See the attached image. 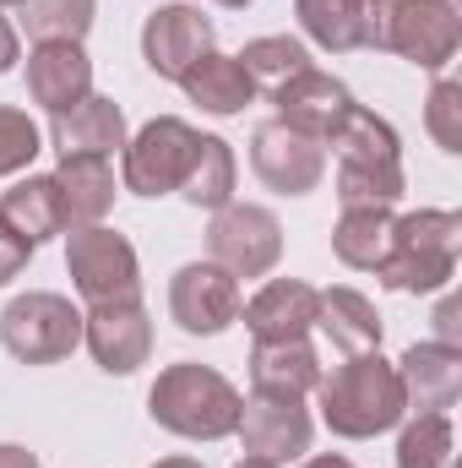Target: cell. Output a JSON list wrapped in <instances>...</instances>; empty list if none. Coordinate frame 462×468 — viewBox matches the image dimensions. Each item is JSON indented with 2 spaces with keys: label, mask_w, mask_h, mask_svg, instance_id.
Returning <instances> with one entry per match:
<instances>
[{
  "label": "cell",
  "mask_w": 462,
  "mask_h": 468,
  "mask_svg": "<svg viewBox=\"0 0 462 468\" xmlns=\"http://www.w3.org/2000/svg\"><path fill=\"white\" fill-rule=\"evenodd\" d=\"M321 392V425L343 441H370L403 425L408 414V392L392 359H381V349L348 354L343 365H332V376L316 381Z\"/></svg>",
  "instance_id": "cell-1"
},
{
  "label": "cell",
  "mask_w": 462,
  "mask_h": 468,
  "mask_svg": "<svg viewBox=\"0 0 462 468\" xmlns=\"http://www.w3.org/2000/svg\"><path fill=\"white\" fill-rule=\"evenodd\" d=\"M327 147L338 153V202L343 207H397L403 202L408 175H403V136L392 120L353 104L338 120V131L327 136Z\"/></svg>",
  "instance_id": "cell-2"
},
{
  "label": "cell",
  "mask_w": 462,
  "mask_h": 468,
  "mask_svg": "<svg viewBox=\"0 0 462 468\" xmlns=\"http://www.w3.org/2000/svg\"><path fill=\"white\" fill-rule=\"evenodd\" d=\"M457 44L462 16L452 0H359V49H386L441 77Z\"/></svg>",
  "instance_id": "cell-3"
},
{
  "label": "cell",
  "mask_w": 462,
  "mask_h": 468,
  "mask_svg": "<svg viewBox=\"0 0 462 468\" xmlns=\"http://www.w3.org/2000/svg\"><path fill=\"white\" fill-rule=\"evenodd\" d=\"M239 387H234L224 370L213 365H196V359H180V365H163L152 392H147V414L152 425H163L169 436L180 441H224L239 425Z\"/></svg>",
  "instance_id": "cell-4"
},
{
  "label": "cell",
  "mask_w": 462,
  "mask_h": 468,
  "mask_svg": "<svg viewBox=\"0 0 462 468\" xmlns=\"http://www.w3.org/2000/svg\"><path fill=\"white\" fill-rule=\"evenodd\" d=\"M457 250H462V213L419 207V213L397 218L392 256L375 267V278L392 294H441L457 278Z\"/></svg>",
  "instance_id": "cell-5"
},
{
  "label": "cell",
  "mask_w": 462,
  "mask_h": 468,
  "mask_svg": "<svg viewBox=\"0 0 462 468\" xmlns=\"http://www.w3.org/2000/svg\"><path fill=\"white\" fill-rule=\"evenodd\" d=\"M0 344L22 365H60L82 349V311L66 294L27 289L0 311Z\"/></svg>",
  "instance_id": "cell-6"
},
{
  "label": "cell",
  "mask_w": 462,
  "mask_h": 468,
  "mask_svg": "<svg viewBox=\"0 0 462 468\" xmlns=\"http://www.w3.org/2000/svg\"><path fill=\"white\" fill-rule=\"evenodd\" d=\"M66 272L82 294V305H136L142 300V261L125 234L104 229H66Z\"/></svg>",
  "instance_id": "cell-7"
},
{
  "label": "cell",
  "mask_w": 462,
  "mask_h": 468,
  "mask_svg": "<svg viewBox=\"0 0 462 468\" xmlns=\"http://www.w3.org/2000/svg\"><path fill=\"white\" fill-rule=\"evenodd\" d=\"M202 147V131L180 115L147 120L136 136H125V158H120V186L131 197H174L191 158Z\"/></svg>",
  "instance_id": "cell-8"
},
{
  "label": "cell",
  "mask_w": 462,
  "mask_h": 468,
  "mask_svg": "<svg viewBox=\"0 0 462 468\" xmlns=\"http://www.w3.org/2000/svg\"><path fill=\"white\" fill-rule=\"evenodd\" d=\"M207 261L229 278H267L283 261V224L261 202H224L207 224Z\"/></svg>",
  "instance_id": "cell-9"
},
{
  "label": "cell",
  "mask_w": 462,
  "mask_h": 468,
  "mask_svg": "<svg viewBox=\"0 0 462 468\" xmlns=\"http://www.w3.org/2000/svg\"><path fill=\"white\" fill-rule=\"evenodd\" d=\"M250 169L278 197H310L327 180V147L316 136L289 131L283 120L272 115L250 131Z\"/></svg>",
  "instance_id": "cell-10"
},
{
  "label": "cell",
  "mask_w": 462,
  "mask_h": 468,
  "mask_svg": "<svg viewBox=\"0 0 462 468\" xmlns=\"http://www.w3.org/2000/svg\"><path fill=\"white\" fill-rule=\"evenodd\" d=\"M245 458H267V463H299L310 452L316 420L305 409V398H272V392H250L239 403V425H234Z\"/></svg>",
  "instance_id": "cell-11"
},
{
  "label": "cell",
  "mask_w": 462,
  "mask_h": 468,
  "mask_svg": "<svg viewBox=\"0 0 462 468\" xmlns=\"http://www.w3.org/2000/svg\"><path fill=\"white\" fill-rule=\"evenodd\" d=\"M239 278H229L218 261H185L169 278V316L191 338H218L239 322Z\"/></svg>",
  "instance_id": "cell-12"
},
{
  "label": "cell",
  "mask_w": 462,
  "mask_h": 468,
  "mask_svg": "<svg viewBox=\"0 0 462 468\" xmlns=\"http://www.w3.org/2000/svg\"><path fill=\"white\" fill-rule=\"evenodd\" d=\"M202 55H213V22H207L196 5L174 0V5H158V11L142 22V60H147L152 77L180 82Z\"/></svg>",
  "instance_id": "cell-13"
},
{
  "label": "cell",
  "mask_w": 462,
  "mask_h": 468,
  "mask_svg": "<svg viewBox=\"0 0 462 468\" xmlns=\"http://www.w3.org/2000/svg\"><path fill=\"white\" fill-rule=\"evenodd\" d=\"M272 110H278V120H283L289 131L316 136V142L327 147V136L338 131V120L353 110V93H348V82H338L332 71L305 66V71H294L289 82L272 88Z\"/></svg>",
  "instance_id": "cell-14"
},
{
  "label": "cell",
  "mask_w": 462,
  "mask_h": 468,
  "mask_svg": "<svg viewBox=\"0 0 462 468\" xmlns=\"http://www.w3.org/2000/svg\"><path fill=\"white\" fill-rule=\"evenodd\" d=\"M82 344L99 359V370L110 376H131L152 359V316L147 305H93L82 311Z\"/></svg>",
  "instance_id": "cell-15"
},
{
  "label": "cell",
  "mask_w": 462,
  "mask_h": 468,
  "mask_svg": "<svg viewBox=\"0 0 462 468\" xmlns=\"http://www.w3.org/2000/svg\"><path fill=\"white\" fill-rule=\"evenodd\" d=\"M88 93H93V60H88L82 44L49 38V44H33L27 49V99L44 115H66Z\"/></svg>",
  "instance_id": "cell-16"
},
{
  "label": "cell",
  "mask_w": 462,
  "mask_h": 468,
  "mask_svg": "<svg viewBox=\"0 0 462 468\" xmlns=\"http://www.w3.org/2000/svg\"><path fill=\"white\" fill-rule=\"evenodd\" d=\"M316 311H321V289L299 278H272L239 305V322L250 327L256 344H283V338H310Z\"/></svg>",
  "instance_id": "cell-17"
},
{
  "label": "cell",
  "mask_w": 462,
  "mask_h": 468,
  "mask_svg": "<svg viewBox=\"0 0 462 468\" xmlns=\"http://www.w3.org/2000/svg\"><path fill=\"white\" fill-rule=\"evenodd\" d=\"M403 392H408V414H452L462 398V349L452 344H414L397 359Z\"/></svg>",
  "instance_id": "cell-18"
},
{
  "label": "cell",
  "mask_w": 462,
  "mask_h": 468,
  "mask_svg": "<svg viewBox=\"0 0 462 468\" xmlns=\"http://www.w3.org/2000/svg\"><path fill=\"white\" fill-rule=\"evenodd\" d=\"M55 186H60L66 229H93V224H104L110 207H115V197H120L115 164L99 158V153H71V158H60Z\"/></svg>",
  "instance_id": "cell-19"
},
{
  "label": "cell",
  "mask_w": 462,
  "mask_h": 468,
  "mask_svg": "<svg viewBox=\"0 0 462 468\" xmlns=\"http://www.w3.org/2000/svg\"><path fill=\"white\" fill-rule=\"evenodd\" d=\"M49 147L60 158L71 153H99V158H115L125 147V110L104 93H88L77 110L66 115H49Z\"/></svg>",
  "instance_id": "cell-20"
},
{
  "label": "cell",
  "mask_w": 462,
  "mask_h": 468,
  "mask_svg": "<svg viewBox=\"0 0 462 468\" xmlns=\"http://www.w3.org/2000/svg\"><path fill=\"white\" fill-rule=\"evenodd\" d=\"M321 354L310 349V338H283V344H256L250 349V392H272V398H305L321 381Z\"/></svg>",
  "instance_id": "cell-21"
},
{
  "label": "cell",
  "mask_w": 462,
  "mask_h": 468,
  "mask_svg": "<svg viewBox=\"0 0 462 468\" xmlns=\"http://www.w3.org/2000/svg\"><path fill=\"white\" fill-rule=\"evenodd\" d=\"M180 88H185V99L191 104H202L207 115L229 120V115H245V104H256V82H250V71L234 60V55H202L185 77H180Z\"/></svg>",
  "instance_id": "cell-22"
},
{
  "label": "cell",
  "mask_w": 462,
  "mask_h": 468,
  "mask_svg": "<svg viewBox=\"0 0 462 468\" xmlns=\"http://www.w3.org/2000/svg\"><path fill=\"white\" fill-rule=\"evenodd\" d=\"M0 218L22 234L33 250L55 234H66V207H60V186L55 175H22L5 197H0Z\"/></svg>",
  "instance_id": "cell-23"
},
{
  "label": "cell",
  "mask_w": 462,
  "mask_h": 468,
  "mask_svg": "<svg viewBox=\"0 0 462 468\" xmlns=\"http://www.w3.org/2000/svg\"><path fill=\"white\" fill-rule=\"evenodd\" d=\"M316 327L332 338V349L343 354H370L381 349V316H375V300L359 294V289H321V311H316Z\"/></svg>",
  "instance_id": "cell-24"
},
{
  "label": "cell",
  "mask_w": 462,
  "mask_h": 468,
  "mask_svg": "<svg viewBox=\"0 0 462 468\" xmlns=\"http://www.w3.org/2000/svg\"><path fill=\"white\" fill-rule=\"evenodd\" d=\"M392 234H397L392 207H343V218L332 224V250L353 272H375L392 256Z\"/></svg>",
  "instance_id": "cell-25"
},
{
  "label": "cell",
  "mask_w": 462,
  "mask_h": 468,
  "mask_svg": "<svg viewBox=\"0 0 462 468\" xmlns=\"http://www.w3.org/2000/svg\"><path fill=\"white\" fill-rule=\"evenodd\" d=\"M234 180H239V158L224 136H202L185 180H180V197L202 213H218L224 202H234Z\"/></svg>",
  "instance_id": "cell-26"
},
{
  "label": "cell",
  "mask_w": 462,
  "mask_h": 468,
  "mask_svg": "<svg viewBox=\"0 0 462 468\" xmlns=\"http://www.w3.org/2000/svg\"><path fill=\"white\" fill-rule=\"evenodd\" d=\"M294 16L305 38L321 44L327 55L359 49V0H294Z\"/></svg>",
  "instance_id": "cell-27"
},
{
  "label": "cell",
  "mask_w": 462,
  "mask_h": 468,
  "mask_svg": "<svg viewBox=\"0 0 462 468\" xmlns=\"http://www.w3.org/2000/svg\"><path fill=\"white\" fill-rule=\"evenodd\" d=\"M245 71H250V82L256 88H278V82H289L294 71H305L310 66V49L299 44V38H289V33H267V38H250L239 55H234Z\"/></svg>",
  "instance_id": "cell-28"
},
{
  "label": "cell",
  "mask_w": 462,
  "mask_h": 468,
  "mask_svg": "<svg viewBox=\"0 0 462 468\" xmlns=\"http://www.w3.org/2000/svg\"><path fill=\"white\" fill-rule=\"evenodd\" d=\"M452 463V414H403L397 468H446Z\"/></svg>",
  "instance_id": "cell-29"
},
{
  "label": "cell",
  "mask_w": 462,
  "mask_h": 468,
  "mask_svg": "<svg viewBox=\"0 0 462 468\" xmlns=\"http://www.w3.org/2000/svg\"><path fill=\"white\" fill-rule=\"evenodd\" d=\"M16 11H22V27L33 44H49V38L82 44L93 27V0H22Z\"/></svg>",
  "instance_id": "cell-30"
},
{
  "label": "cell",
  "mask_w": 462,
  "mask_h": 468,
  "mask_svg": "<svg viewBox=\"0 0 462 468\" xmlns=\"http://www.w3.org/2000/svg\"><path fill=\"white\" fill-rule=\"evenodd\" d=\"M44 153V131L27 120V110H11V104H0V180H11V175H22L33 158Z\"/></svg>",
  "instance_id": "cell-31"
},
{
  "label": "cell",
  "mask_w": 462,
  "mask_h": 468,
  "mask_svg": "<svg viewBox=\"0 0 462 468\" xmlns=\"http://www.w3.org/2000/svg\"><path fill=\"white\" fill-rule=\"evenodd\" d=\"M425 125H430L436 147L457 158L462 153V88L452 77H436V88H430V99H425Z\"/></svg>",
  "instance_id": "cell-32"
},
{
  "label": "cell",
  "mask_w": 462,
  "mask_h": 468,
  "mask_svg": "<svg viewBox=\"0 0 462 468\" xmlns=\"http://www.w3.org/2000/svg\"><path fill=\"white\" fill-rule=\"evenodd\" d=\"M27 261H33V245L11 229L5 218H0V289H5L11 278H22V272H27Z\"/></svg>",
  "instance_id": "cell-33"
},
{
  "label": "cell",
  "mask_w": 462,
  "mask_h": 468,
  "mask_svg": "<svg viewBox=\"0 0 462 468\" xmlns=\"http://www.w3.org/2000/svg\"><path fill=\"white\" fill-rule=\"evenodd\" d=\"M436 344L462 349V305H457V294H446V300L436 305Z\"/></svg>",
  "instance_id": "cell-34"
},
{
  "label": "cell",
  "mask_w": 462,
  "mask_h": 468,
  "mask_svg": "<svg viewBox=\"0 0 462 468\" xmlns=\"http://www.w3.org/2000/svg\"><path fill=\"white\" fill-rule=\"evenodd\" d=\"M16 60H22V38H16V22H11L5 5H0V77L16 71Z\"/></svg>",
  "instance_id": "cell-35"
},
{
  "label": "cell",
  "mask_w": 462,
  "mask_h": 468,
  "mask_svg": "<svg viewBox=\"0 0 462 468\" xmlns=\"http://www.w3.org/2000/svg\"><path fill=\"white\" fill-rule=\"evenodd\" d=\"M0 468H44L27 447H16V441H0Z\"/></svg>",
  "instance_id": "cell-36"
},
{
  "label": "cell",
  "mask_w": 462,
  "mask_h": 468,
  "mask_svg": "<svg viewBox=\"0 0 462 468\" xmlns=\"http://www.w3.org/2000/svg\"><path fill=\"white\" fill-rule=\"evenodd\" d=\"M299 468H353L348 458H338V452H321V458H305Z\"/></svg>",
  "instance_id": "cell-37"
},
{
  "label": "cell",
  "mask_w": 462,
  "mask_h": 468,
  "mask_svg": "<svg viewBox=\"0 0 462 468\" xmlns=\"http://www.w3.org/2000/svg\"><path fill=\"white\" fill-rule=\"evenodd\" d=\"M152 468H202V463H196V458H158Z\"/></svg>",
  "instance_id": "cell-38"
},
{
  "label": "cell",
  "mask_w": 462,
  "mask_h": 468,
  "mask_svg": "<svg viewBox=\"0 0 462 468\" xmlns=\"http://www.w3.org/2000/svg\"><path fill=\"white\" fill-rule=\"evenodd\" d=\"M234 468H278V463H267V458H239Z\"/></svg>",
  "instance_id": "cell-39"
},
{
  "label": "cell",
  "mask_w": 462,
  "mask_h": 468,
  "mask_svg": "<svg viewBox=\"0 0 462 468\" xmlns=\"http://www.w3.org/2000/svg\"><path fill=\"white\" fill-rule=\"evenodd\" d=\"M213 5H224V11H245L250 0H213Z\"/></svg>",
  "instance_id": "cell-40"
},
{
  "label": "cell",
  "mask_w": 462,
  "mask_h": 468,
  "mask_svg": "<svg viewBox=\"0 0 462 468\" xmlns=\"http://www.w3.org/2000/svg\"><path fill=\"white\" fill-rule=\"evenodd\" d=\"M0 5H22V0H0Z\"/></svg>",
  "instance_id": "cell-41"
}]
</instances>
